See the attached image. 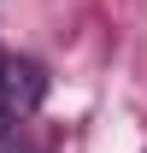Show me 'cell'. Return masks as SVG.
Returning <instances> with one entry per match:
<instances>
[{
	"label": "cell",
	"mask_w": 147,
	"mask_h": 153,
	"mask_svg": "<svg viewBox=\"0 0 147 153\" xmlns=\"http://www.w3.org/2000/svg\"><path fill=\"white\" fill-rule=\"evenodd\" d=\"M0 65H6V59H0Z\"/></svg>",
	"instance_id": "cell-4"
},
{
	"label": "cell",
	"mask_w": 147,
	"mask_h": 153,
	"mask_svg": "<svg viewBox=\"0 0 147 153\" xmlns=\"http://www.w3.org/2000/svg\"><path fill=\"white\" fill-rule=\"evenodd\" d=\"M6 124H12V118H6V112H0V141H6Z\"/></svg>",
	"instance_id": "cell-3"
},
{
	"label": "cell",
	"mask_w": 147,
	"mask_h": 153,
	"mask_svg": "<svg viewBox=\"0 0 147 153\" xmlns=\"http://www.w3.org/2000/svg\"><path fill=\"white\" fill-rule=\"evenodd\" d=\"M41 94H47L41 65H30V59H6L0 65V112L6 118H30L41 106Z\"/></svg>",
	"instance_id": "cell-1"
},
{
	"label": "cell",
	"mask_w": 147,
	"mask_h": 153,
	"mask_svg": "<svg viewBox=\"0 0 147 153\" xmlns=\"http://www.w3.org/2000/svg\"><path fill=\"white\" fill-rule=\"evenodd\" d=\"M0 153H41L36 141H18V135H6V141H0Z\"/></svg>",
	"instance_id": "cell-2"
}]
</instances>
